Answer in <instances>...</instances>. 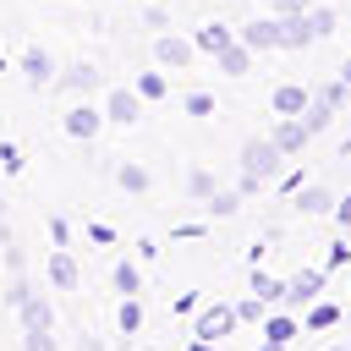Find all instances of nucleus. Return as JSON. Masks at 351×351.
Wrapping results in <instances>:
<instances>
[{"mask_svg":"<svg viewBox=\"0 0 351 351\" xmlns=\"http://www.w3.org/2000/svg\"><path fill=\"white\" fill-rule=\"evenodd\" d=\"M252 291H258L269 307H285V291H291V280H274L269 269H252Z\"/></svg>","mask_w":351,"mask_h":351,"instance_id":"nucleus-17","label":"nucleus"},{"mask_svg":"<svg viewBox=\"0 0 351 351\" xmlns=\"http://www.w3.org/2000/svg\"><path fill=\"white\" fill-rule=\"evenodd\" d=\"M115 181H121V192H148L154 176H148L143 165H115Z\"/></svg>","mask_w":351,"mask_h":351,"instance_id":"nucleus-23","label":"nucleus"},{"mask_svg":"<svg viewBox=\"0 0 351 351\" xmlns=\"http://www.w3.org/2000/svg\"><path fill=\"white\" fill-rule=\"evenodd\" d=\"M329 351H351V346H329Z\"/></svg>","mask_w":351,"mask_h":351,"instance_id":"nucleus-41","label":"nucleus"},{"mask_svg":"<svg viewBox=\"0 0 351 351\" xmlns=\"http://www.w3.org/2000/svg\"><path fill=\"white\" fill-rule=\"evenodd\" d=\"M55 88H60V93L88 99V93L99 88V66H82V60H77V66H66V71H60V82H55Z\"/></svg>","mask_w":351,"mask_h":351,"instance_id":"nucleus-9","label":"nucleus"},{"mask_svg":"<svg viewBox=\"0 0 351 351\" xmlns=\"http://www.w3.org/2000/svg\"><path fill=\"white\" fill-rule=\"evenodd\" d=\"M192 55H197L192 38H176V33L154 38V60H159V66H192Z\"/></svg>","mask_w":351,"mask_h":351,"instance_id":"nucleus-6","label":"nucleus"},{"mask_svg":"<svg viewBox=\"0 0 351 351\" xmlns=\"http://www.w3.org/2000/svg\"><path fill=\"white\" fill-rule=\"evenodd\" d=\"M22 71H27V82H33V88H55V82H49V77H55V66H49V55H44V49H27V55H22Z\"/></svg>","mask_w":351,"mask_h":351,"instance_id":"nucleus-18","label":"nucleus"},{"mask_svg":"<svg viewBox=\"0 0 351 351\" xmlns=\"http://www.w3.org/2000/svg\"><path fill=\"white\" fill-rule=\"evenodd\" d=\"M99 126H104V115H99L93 104H77V110H66V137H77V143H93V137H99Z\"/></svg>","mask_w":351,"mask_h":351,"instance_id":"nucleus-8","label":"nucleus"},{"mask_svg":"<svg viewBox=\"0 0 351 351\" xmlns=\"http://www.w3.org/2000/svg\"><path fill=\"white\" fill-rule=\"evenodd\" d=\"M16 318H22V329H55V307H49L44 296H27V302L16 307Z\"/></svg>","mask_w":351,"mask_h":351,"instance_id":"nucleus-15","label":"nucleus"},{"mask_svg":"<svg viewBox=\"0 0 351 351\" xmlns=\"http://www.w3.org/2000/svg\"><path fill=\"white\" fill-rule=\"evenodd\" d=\"M77 346H82V351H104V346H99V340H93V335H82V340H77Z\"/></svg>","mask_w":351,"mask_h":351,"instance_id":"nucleus-35","label":"nucleus"},{"mask_svg":"<svg viewBox=\"0 0 351 351\" xmlns=\"http://www.w3.org/2000/svg\"><path fill=\"white\" fill-rule=\"evenodd\" d=\"M77 280H82L77 258H71L66 247H55V252H49V285H55V291H77Z\"/></svg>","mask_w":351,"mask_h":351,"instance_id":"nucleus-11","label":"nucleus"},{"mask_svg":"<svg viewBox=\"0 0 351 351\" xmlns=\"http://www.w3.org/2000/svg\"><path fill=\"white\" fill-rule=\"evenodd\" d=\"M346 263H351V247H346V241H335V247H329V258H324V269H346Z\"/></svg>","mask_w":351,"mask_h":351,"instance_id":"nucleus-33","label":"nucleus"},{"mask_svg":"<svg viewBox=\"0 0 351 351\" xmlns=\"http://www.w3.org/2000/svg\"><path fill=\"white\" fill-rule=\"evenodd\" d=\"M296 214H335L329 186H296Z\"/></svg>","mask_w":351,"mask_h":351,"instance_id":"nucleus-16","label":"nucleus"},{"mask_svg":"<svg viewBox=\"0 0 351 351\" xmlns=\"http://www.w3.org/2000/svg\"><path fill=\"white\" fill-rule=\"evenodd\" d=\"M137 99H143V93H126V88H115V93L104 99V115H110L115 126H137Z\"/></svg>","mask_w":351,"mask_h":351,"instance_id":"nucleus-13","label":"nucleus"},{"mask_svg":"<svg viewBox=\"0 0 351 351\" xmlns=\"http://www.w3.org/2000/svg\"><path fill=\"white\" fill-rule=\"evenodd\" d=\"M324 280H329V269H296L291 274V291H285V307H313L318 296H324Z\"/></svg>","mask_w":351,"mask_h":351,"instance_id":"nucleus-3","label":"nucleus"},{"mask_svg":"<svg viewBox=\"0 0 351 351\" xmlns=\"http://www.w3.org/2000/svg\"><path fill=\"white\" fill-rule=\"evenodd\" d=\"M115 291L121 296H137V263H115Z\"/></svg>","mask_w":351,"mask_h":351,"instance_id":"nucleus-29","label":"nucleus"},{"mask_svg":"<svg viewBox=\"0 0 351 351\" xmlns=\"http://www.w3.org/2000/svg\"><path fill=\"white\" fill-rule=\"evenodd\" d=\"M219 192V181H214V170H186V197H197V203H208Z\"/></svg>","mask_w":351,"mask_h":351,"instance_id":"nucleus-22","label":"nucleus"},{"mask_svg":"<svg viewBox=\"0 0 351 351\" xmlns=\"http://www.w3.org/2000/svg\"><path fill=\"white\" fill-rule=\"evenodd\" d=\"M236 307L230 302H214V307H197V335L203 340H225V335H236Z\"/></svg>","mask_w":351,"mask_h":351,"instance_id":"nucleus-4","label":"nucleus"},{"mask_svg":"<svg viewBox=\"0 0 351 351\" xmlns=\"http://www.w3.org/2000/svg\"><path fill=\"white\" fill-rule=\"evenodd\" d=\"M313 104V88L307 82H280L274 88V115H302Z\"/></svg>","mask_w":351,"mask_h":351,"instance_id":"nucleus-10","label":"nucleus"},{"mask_svg":"<svg viewBox=\"0 0 351 351\" xmlns=\"http://www.w3.org/2000/svg\"><path fill=\"white\" fill-rule=\"evenodd\" d=\"M269 313H274V307H269V302H263V296H258V291H252V296H247V302H236V318H241V324H263V318H269Z\"/></svg>","mask_w":351,"mask_h":351,"instance_id":"nucleus-24","label":"nucleus"},{"mask_svg":"<svg viewBox=\"0 0 351 351\" xmlns=\"http://www.w3.org/2000/svg\"><path fill=\"white\" fill-rule=\"evenodd\" d=\"M22 351H60L55 329H22Z\"/></svg>","mask_w":351,"mask_h":351,"instance_id":"nucleus-28","label":"nucleus"},{"mask_svg":"<svg viewBox=\"0 0 351 351\" xmlns=\"http://www.w3.org/2000/svg\"><path fill=\"white\" fill-rule=\"evenodd\" d=\"M258 351H285V346H274V340H263V346H258Z\"/></svg>","mask_w":351,"mask_h":351,"instance_id":"nucleus-38","label":"nucleus"},{"mask_svg":"<svg viewBox=\"0 0 351 351\" xmlns=\"http://www.w3.org/2000/svg\"><path fill=\"white\" fill-rule=\"evenodd\" d=\"M192 44H197V55H219V49H225V44H236V33H230V27H225V22H203V27H197V38H192Z\"/></svg>","mask_w":351,"mask_h":351,"instance_id":"nucleus-14","label":"nucleus"},{"mask_svg":"<svg viewBox=\"0 0 351 351\" xmlns=\"http://www.w3.org/2000/svg\"><path fill=\"white\" fill-rule=\"evenodd\" d=\"M280 165H285V154L274 148V137H252V143L241 148V192L252 197L263 181H274V176H280Z\"/></svg>","mask_w":351,"mask_h":351,"instance_id":"nucleus-1","label":"nucleus"},{"mask_svg":"<svg viewBox=\"0 0 351 351\" xmlns=\"http://www.w3.org/2000/svg\"><path fill=\"white\" fill-rule=\"evenodd\" d=\"M302 11H307V0H269V16H280V22L285 16H302Z\"/></svg>","mask_w":351,"mask_h":351,"instance_id":"nucleus-32","label":"nucleus"},{"mask_svg":"<svg viewBox=\"0 0 351 351\" xmlns=\"http://www.w3.org/2000/svg\"><path fill=\"white\" fill-rule=\"evenodd\" d=\"M241 197H247L241 186H236V192H214V197L203 203V214H208V219H230V214L241 208Z\"/></svg>","mask_w":351,"mask_h":351,"instance_id":"nucleus-20","label":"nucleus"},{"mask_svg":"<svg viewBox=\"0 0 351 351\" xmlns=\"http://www.w3.org/2000/svg\"><path fill=\"white\" fill-rule=\"evenodd\" d=\"M340 82H346V88H351V55H346V66H340Z\"/></svg>","mask_w":351,"mask_h":351,"instance_id":"nucleus-36","label":"nucleus"},{"mask_svg":"<svg viewBox=\"0 0 351 351\" xmlns=\"http://www.w3.org/2000/svg\"><path fill=\"white\" fill-rule=\"evenodd\" d=\"M269 137H274V148H280V154L291 159V154H302V148L313 143V126H307L302 115H280V121L269 126Z\"/></svg>","mask_w":351,"mask_h":351,"instance_id":"nucleus-2","label":"nucleus"},{"mask_svg":"<svg viewBox=\"0 0 351 351\" xmlns=\"http://www.w3.org/2000/svg\"><path fill=\"white\" fill-rule=\"evenodd\" d=\"M192 351H214V340H203V335H197V340H192Z\"/></svg>","mask_w":351,"mask_h":351,"instance_id":"nucleus-37","label":"nucleus"},{"mask_svg":"<svg viewBox=\"0 0 351 351\" xmlns=\"http://www.w3.org/2000/svg\"><path fill=\"white\" fill-rule=\"evenodd\" d=\"M27 296H33V285H27V280H22V269H16V274H11V285H5V302H11V307H22Z\"/></svg>","mask_w":351,"mask_h":351,"instance_id":"nucleus-31","label":"nucleus"},{"mask_svg":"<svg viewBox=\"0 0 351 351\" xmlns=\"http://www.w3.org/2000/svg\"><path fill=\"white\" fill-rule=\"evenodd\" d=\"M307 44H318L313 27H307V11L302 16H285V49H307Z\"/></svg>","mask_w":351,"mask_h":351,"instance_id":"nucleus-21","label":"nucleus"},{"mask_svg":"<svg viewBox=\"0 0 351 351\" xmlns=\"http://www.w3.org/2000/svg\"><path fill=\"white\" fill-rule=\"evenodd\" d=\"M137 93H143V99H165V77H159V71H143V77H137Z\"/></svg>","mask_w":351,"mask_h":351,"instance_id":"nucleus-30","label":"nucleus"},{"mask_svg":"<svg viewBox=\"0 0 351 351\" xmlns=\"http://www.w3.org/2000/svg\"><path fill=\"white\" fill-rule=\"evenodd\" d=\"M115 324H121V335H137V329H143V302H137V296H126V302H121V313H115Z\"/></svg>","mask_w":351,"mask_h":351,"instance_id":"nucleus-25","label":"nucleus"},{"mask_svg":"<svg viewBox=\"0 0 351 351\" xmlns=\"http://www.w3.org/2000/svg\"><path fill=\"white\" fill-rule=\"evenodd\" d=\"M335 225H340V230H351V197H340V203H335Z\"/></svg>","mask_w":351,"mask_h":351,"instance_id":"nucleus-34","label":"nucleus"},{"mask_svg":"<svg viewBox=\"0 0 351 351\" xmlns=\"http://www.w3.org/2000/svg\"><path fill=\"white\" fill-rule=\"evenodd\" d=\"M340 154H351V137H346V143H340Z\"/></svg>","mask_w":351,"mask_h":351,"instance_id":"nucleus-40","label":"nucleus"},{"mask_svg":"<svg viewBox=\"0 0 351 351\" xmlns=\"http://www.w3.org/2000/svg\"><path fill=\"white\" fill-rule=\"evenodd\" d=\"M335 324H340V307H335V302H313V307L302 313V329H307V335H318V329H335Z\"/></svg>","mask_w":351,"mask_h":351,"instance_id":"nucleus-19","label":"nucleus"},{"mask_svg":"<svg viewBox=\"0 0 351 351\" xmlns=\"http://www.w3.org/2000/svg\"><path fill=\"white\" fill-rule=\"evenodd\" d=\"M302 335V318H291V307H274L269 318H263V340H274V346H291Z\"/></svg>","mask_w":351,"mask_h":351,"instance_id":"nucleus-12","label":"nucleus"},{"mask_svg":"<svg viewBox=\"0 0 351 351\" xmlns=\"http://www.w3.org/2000/svg\"><path fill=\"white\" fill-rule=\"evenodd\" d=\"M252 55H258V49H252V44L236 33V44H225L214 60H219V71H225V77H247V71H252Z\"/></svg>","mask_w":351,"mask_h":351,"instance_id":"nucleus-7","label":"nucleus"},{"mask_svg":"<svg viewBox=\"0 0 351 351\" xmlns=\"http://www.w3.org/2000/svg\"><path fill=\"white\" fill-rule=\"evenodd\" d=\"M181 110H186V115H197V121H203V115H214V93H203V88H192V93H186V99H181Z\"/></svg>","mask_w":351,"mask_h":351,"instance_id":"nucleus-27","label":"nucleus"},{"mask_svg":"<svg viewBox=\"0 0 351 351\" xmlns=\"http://www.w3.org/2000/svg\"><path fill=\"white\" fill-rule=\"evenodd\" d=\"M241 38L263 55V49H285V22L280 16H252L247 27H241Z\"/></svg>","mask_w":351,"mask_h":351,"instance_id":"nucleus-5","label":"nucleus"},{"mask_svg":"<svg viewBox=\"0 0 351 351\" xmlns=\"http://www.w3.org/2000/svg\"><path fill=\"white\" fill-rule=\"evenodd\" d=\"M0 225H5V197H0Z\"/></svg>","mask_w":351,"mask_h":351,"instance_id":"nucleus-39","label":"nucleus"},{"mask_svg":"<svg viewBox=\"0 0 351 351\" xmlns=\"http://www.w3.org/2000/svg\"><path fill=\"white\" fill-rule=\"evenodd\" d=\"M307 27H313V38H329L335 33V11L329 5H307Z\"/></svg>","mask_w":351,"mask_h":351,"instance_id":"nucleus-26","label":"nucleus"}]
</instances>
